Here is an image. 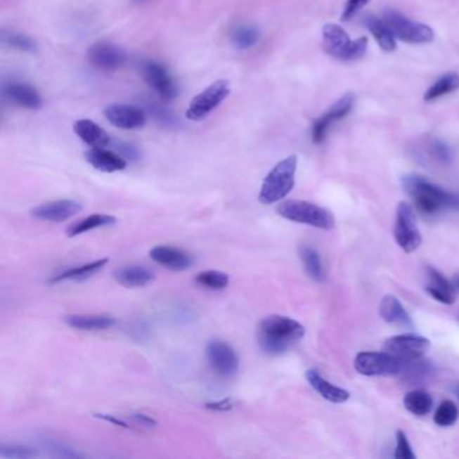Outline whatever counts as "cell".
Masks as SVG:
<instances>
[{
  "mask_svg": "<svg viewBox=\"0 0 459 459\" xmlns=\"http://www.w3.org/2000/svg\"><path fill=\"white\" fill-rule=\"evenodd\" d=\"M304 328L292 318L269 316L259 325V345L269 354H282L304 337Z\"/></svg>",
  "mask_w": 459,
  "mask_h": 459,
  "instance_id": "6da1fadb",
  "label": "cell"
},
{
  "mask_svg": "<svg viewBox=\"0 0 459 459\" xmlns=\"http://www.w3.org/2000/svg\"><path fill=\"white\" fill-rule=\"evenodd\" d=\"M403 186L423 214L434 216L444 209H459V194L444 190L420 175L406 176Z\"/></svg>",
  "mask_w": 459,
  "mask_h": 459,
  "instance_id": "7a4b0ae2",
  "label": "cell"
},
{
  "mask_svg": "<svg viewBox=\"0 0 459 459\" xmlns=\"http://www.w3.org/2000/svg\"><path fill=\"white\" fill-rule=\"evenodd\" d=\"M298 158L295 155L279 162L266 176L260 189L259 201L264 205L282 201L295 185Z\"/></svg>",
  "mask_w": 459,
  "mask_h": 459,
  "instance_id": "3957f363",
  "label": "cell"
},
{
  "mask_svg": "<svg viewBox=\"0 0 459 459\" xmlns=\"http://www.w3.org/2000/svg\"><path fill=\"white\" fill-rule=\"evenodd\" d=\"M276 212L285 220L310 225L323 231H330L335 224L330 210L307 201H285L276 206Z\"/></svg>",
  "mask_w": 459,
  "mask_h": 459,
  "instance_id": "277c9868",
  "label": "cell"
},
{
  "mask_svg": "<svg viewBox=\"0 0 459 459\" xmlns=\"http://www.w3.org/2000/svg\"><path fill=\"white\" fill-rule=\"evenodd\" d=\"M323 49L325 51L341 61H354L364 57L368 49V38L361 37L356 41H350L347 32L334 23L323 27Z\"/></svg>",
  "mask_w": 459,
  "mask_h": 459,
  "instance_id": "5b68a950",
  "label": "cell"
},
{
  "mask_svg": "<svg viewBox=\"0 0 459 459\" xmlns=\"http://www.w3.org/2000/svg\"><path fill=\"white\" fill-rule=\"evenodd\" d=\"M384 22L396 38L408 44H428L434 39V32L423 23L413 22L396 10L384 11Z\"/></svg>",
  "mask_w": 459,
  "mask_h": 459,
  "instance_id": "8992f818",
  "label": "cell"
},
{
  "mask_svg": "<svg viewBox=\"0 0 459 459\" xmlns=\"http://www.w3.org/2000/svg\"><path fill=\"white\" fill-rule=\"evenodd\" d=\"M231 93L229 81L219 79L209 85L205 91L195 96L189 104L186 117L193 122H200L214 111Z\"/></svg>",
  "mask_w": 459,
  "mask_h": 459,
  "instance_id": "52a82bcc",
  "label": "cell"
},
{
  "mask_svg": "<svg viewBox=\"0 0 459 459\" xmlns=\"http://www.w3.org/2000/svg\"><path fill=\"white\" fill-rule=\"evenodd\" d=\"M394 235L399 247L407 254H411L420 247L422 235L416 225L411 204L403 201L397 206Z\"/></svg>",
  "mask_w": 459,
  "mask_h": 459,
  "instance_id": "ba28073f",
  "label": "cell"
},
{
  "mask_svg": "<svg viewBox=\"0 0 459 459\" xmlns=\"http://www.w3.org/2000/svg\"><path fill=\"white\" fill-rule=\"evenodd\" d=\"M401 366L403 361L387 351H363L354 360L356 370L364 376H394Z\"/></svg>",
  "mask_w": 459,
  "mask_h": 459,
  "instance_id": "9c48e42d",
  "label": "cell"
},
{
  "mask_svg": "<svg viewBox=\"0 0 459 459\" xmlns=\"http://www.w3.org/2000/svg\"><path fill=\"white\" fill-rule=\"evenodd\" d=\"M141 73L147 85L163 101L174 100L178 95V88L175 85L174 79L163 65L151 60L143 61L141 65Z\"/></svg>",
  "mask_w": 459,
  "mask_h": 459,
  "instance_id": "30bf717a",
  "label": "cell"
},
{
  "mask_svg": "<svg viewBox=\"0 0 459 459\" xmlns=\"http://www.w3.org/2000/svg\"><path fill=\"white\" fill-rule=\"evenodd\" d=\"M429 341L425 337L415 334H400L388 338L384 342V351L392 354L400 361H408L416 357H422L428 349Z\"/></svg>",
  "mask_w": 459,
  "mask_h": 459,
  "instance_id": "8fae6325",
  "label": "cell"
},
{
  "mask_svg": "<svg viewBox=\"0 0 459 459\" xmlns=\"http://www.w3.org/2000/svg\"><path fill=\"white\" fill-rule=\"evenodd\" d=\"M206 357L212 369L221 377L233 376L238 369V357L229 344L224 341H212L207 344Z\"/></svg>",
  "mask_w": 459,
  "mask_h": 459,
  "instance_id": "7c38bea8",
  "label": "cell"
},
{
  "mask_svg": "<svg viewBox=\"0 0 459 459\" xmlns=\"http://www.w3.org/2000/svg\"><path fill=\"white\" fill-rule=\"evenodd\" d=\"M88 61L100 70L115 72L127 63L126 51L111 42H96L88 50Z\"/></svg>",
  "mask_w": 459,
  "mask_h": 459,
  "instance_id": "4fadbf2b",
  "label": "cell"
},
{
  "mask_svg": "<svg viewBox=\"0 0 459 459\" xmlns=\"http://www.w3.org/2000/svg\"><path fill=\"white\" fill-rule=\"evenodd\" d=\"M354 101H356L354 95L353 93H347V95L342 96L323 116H321L319 119H317L314 122V124H313V129H311L313 142L316 143V144L323 142L332 124L335 122L347 117L349 113L351 112L353 107H354Z\"/></svg>",
  "mask_w": 459,
  "mask_h": 459,
  "instance_id": "5bb4252c",
  "label": "cell"
},
{
  "mask_svg": "<svg viewBox=\"0 0 459 459\" xmlns=\"http://www.w3.org/2000/svg\"><path fill=\"white\" fill-rule=\"evenodd\" d=\"M104 116L113 127L138 129L146 124V113L139 107L128 104H111L104 110Z\"/></svg>",
  "mask_w": 459,
  "mask_h": 459,
  "instance_id": "9a60e30c",
  "label": "cell"
},
{
  "mask_svg": "<svg viewBox=\"0 0 459 459\" xmlns=\"http://www.w3.org/2000/svg\"><path fill=\"white\" fill-rule=\"evenodd\" d=\"M82 210V206L72 200L53 201L44 205L37 206L32 210V214L42 221L63 222L72 219Z\"/></svg>",
  "mask_w": 459,
  "mask_h": 459,
  "instance_id": "2e32d148",
  "label": "cell"
},
{
  "mask_svg": "<svg viewBox=\"0 0 459 459\" xmlns=\"http://www.w3.org/2000/svg\"><path fill=\"white\" fill-rule=\"evenodd\" d=\"M150 257L164 269L172 271L189 269L194 263V259L189 252L170 245H158L153 248L150 251Z\"/></svg>",
  "mask_w": 459,
  "mask_h": 459,
  "instance_id": "e0dca14e",
  "label": "cell"
},
{
  "mask_svg": "<svg viewBox=\"0 0 459 459\" xmlns=\"http://www.w3.org/2000/svg\"><path fill=\"white\" fill-rule=\"evenodd\" d=\"M3 95L20 108L38 110L42 105V98L37 89L25 82H11L3 88Z\"/></svg>",
  "mask_w": 459,
  "mask_h": 459,
  "instance_id": "ac0fdd59",
  "label": "cell"
},
{
  "mask_svg": "<svg viewBox=\"0 0 459 459\" xmlns=\"http://www.w3.org/2000/svg\"><path fill=\"white\" fill-rule=\"evenodd\" d=\"M85 159L91 166L95 167L96 170L103 173L122 172L127 167L126 158L104 148L92 147L85 153Z\"/></svg>",
  "mask_w": 459,
  "mask_h": 459,
  "instance_id": "d6986e66",
  "label": "cell"
},
{
  "mask_svg": "<svg viewBox=\"0 0 459 459\" xmlns=\"http://www.w3.org/2000/svg\"><path fill=\"white\" fill-rule=\"evenodd\" d=\"M428 294L444 304H453L457 299V291L451 285V280H447L438 269H427Z\"/></svg>",
  "mask_w": 459,
  "mask_h": 459,
  "instance_id": "ffe728a7",
  "label": "cell"
},
{
  "mask_svg": "<svg viewBox=\"0 0 459 459\" xmlns=\"http://www.w3.org/2000/svg\"><path fill=\"white\" fill-rule=\"evenodd\" d=\"M113 278L124 287L138 288L150 285L155 279V273L144 266H124L113 272Z\"/></svg>",
  "mask_w": 459,
  "mask_h": 459,
  "instance_id": "44dd1931",
  "label": "cell"
},
{
  "mask_svg": "<svg viewBox=\"0 0 459 459\" xmlns=\"http://www.w3.org/2000/svg\"><path fill=\"white\" fill-rule=\"evenodd\" d=\"M75 132L79 139L95 148H104L111 144L110 135L89 119H79L75 123Z\"/></svg>",
  "mask_w": 459,
  "mask_h": 459,
  "instance_id": "7402d4cb",
  "label": "cell"
},
{
  "mask_svg": "<svg viewBox=\"0 0 459 459\" xmlns=\"http://www.w3.org/2000/svg\"><path fill=\"white\" fill-rule=\"evenodd\" d=\"M306 379L309 381V384L317 391L319 395L322 396L323 399H326L328 401L332 403H345L349 399V392L345 391L344 388L335 387L332 382L325 380L322 377V375L316 370V369H310L306 372Z\"/></svg>",
  "mask_w": 459,
  "mask_h": 459,
  "instance_id": "603a6c76",
  "label": "cell"
},
{
  "mask_svg": "<svg viewBox=\"0 0 459 459\" xmlns=\"http://www.w3.org/2000/svg\"><path fill=\"white\" fill-rule=\"evenodd\" d=\"M380 317L392 325H397L401 328H412L411 317L404 310L403 304L394 295H387L382 298L379 306Z\"/></svg>",
  "mask_w": 459,
  "mask_h": 459,
  "instance_id": "cb8c5ba5",
  "label": "cell"
},
{
  "mask_svg": "<svg viewBox=\"0 0 459 459\" xmlns=\"http://www.w3.org/2000/svg\"><path fill=\"white\" fill-rule=\"evenodd\" d=\"M65 323L76 330H105L115 326V318L108 316H67L65 318Z\"/></svg>",
  "mask_w": 459,
  "mask_h": 459,
  "instance_id": "d4e9b609",
  "label": "cell"
},
{
  "mask_svg": "<svg viewBox=\"0 0 459 459\" xmlns=\"http://www.w3.org/2000/svg\"><path fill=\"white\" fill-rule=\"evenodd\" d=\"M364 23L384 51L391 53L396 50V37L385 22H382L377 16L368 15L365 16Z\"/></svg>",
  "mask_w": 459,
  "mask_h": 459,
  "instance_id": "484cf974",
  "label": "cell"
},
{
  "mask_svg": "<svg viewBox=\"0 0 459 459\" xmlns=\"http://www.w3.org/2000/svg\"><path fill=\"white\" fill-rule=\"evenodd\" d=\"M432 372V365L422 357H416L408 361H404L399 372L401 380L407 382H420L426 380Z\"/></svg>",
  "mask_w": 459,
  "mask_h": 459,
  "instance_id": "4316f807",
  "label": "cell"
},
{
  "mask_svg": "<svg viewBox=\"0 0 459 459\" xmlns=\"http://www.w3.org/2000/svg\"><path fill=\"white\" fill-rule=\"evenodd\" d=\"M107 263H108V259H101V260H96L92 263L79 266L76 269H66L63 273L51 278L50 283H58V282H63V280H82V279H86V278H89L93 273H96L97 271L103 269Z\"/></svg>",
  "mask_w": 459,
  "mask_h": 459,
  "instance_id": "83f0119b",
  "label": "cell"
},
{
  "mask_svg": "<svg viewBox=\"0 0 459 459\" xmlns=\"http://www.w3.org/2000/svg\"><path fill=\"white\" fill-rule=\"evenodd\" d=\"M432 397L428 392L422 389L411 391L404 397V407L415 416H426L432 410Z\"/></svg>",
  "mask_w": 459,
  "mask_h": 459,
  "instance_id": "f1b7e54d",
  "label": "cell"
},
{
  "mask_svg": "<svg viewBox=\"0 0 459 459\" xmlns=\"http://www.w3.org/2000/svg\"><path fill=\"white\" fill-rule=\"evenodd\" d=\"M459 88V75L451 72L446 73L437 82H434L425 93L426 101H435L444 96L448 95Z\"/></svg>",
  "mask_w": 459,
  "mask_h": 459,
  "instance_id": "f546056e",
  "label": "cell"
},
{
  "mask_svg": "<svg viewBox=\"0 0 459 459\" xmlns=\"http://www.w3.org/2000/svg\"><path fill=\"white\" fill-rule=\"evenodd\" d=\"M116 222V219L113 216H108V214H92L81 221L76 222L73 224L69 231H67V235L69 238H75V236H79V235H82V233H86V232H91L93 229H97V228H103V226H108V225H112Z\"/></svg>",
  "mask_w": 459,
  "mask_h": 459,
  "instance_id": "4dcf8cb0",
  "label": "cell"
},
{
  "mask_svg": "<svg viewBox=\"0 0 459 459\" xmlns=\"http://www.w3.org/2000/svg\"><path fill=\"white\" fill-rule=\"evenodd\" d=\"M299 256L303 261L304 269L307 271L310 278L317 282H322L325 279V271H323L321 256L317 251L313 247L303 245L299 248Z\"/></svg>",
  "mask_w": 459,
  "mask_h": 459,
  "instance_id": "1f68e13d",
  "label": "cell"
},
{
  "mask_svg": "<svg viewBox=\"0 0 459 459\" xmlns=\"http://www.w3.org/2000/svg\"><path fill=\"white\" fill-rule=\"evenodd\" d=\"M1 42L6 46L25 51V53H37L38 46L37 42L30 38L29 35L20 34L15 32H3L1 34Z\"/></svg>",
  "mask_w": 459,
  "mask_h": 459,
  "instance_id": "d6a6232c",
  "label": "cell"
},
{
  "mask_svg": "<svg viewBox=\"0 0 459 459\" xmlns=\"http://www.w3.org/2000/svg\"><path fill=\"white\" fill-rule=\"evenodd\" d=\"M231 38H232V44L238 50H247V49L254 48L259 42L260 32L252 26H240L233 30Z\"/></svg>",
  "mask_w": 459,
  "mask_h": 459,
  "instance_id": "836d02e7",
  "label": "cell"
},
{
  "mask_svg": "<svg viewBox=\"0 0 459 459\" xmlns=\"http://www.w3.org/2000/svg\"><path fill=\"white\" fill-rule=\"evenodd\" d=\"M195 282L209 290H224L229 285V276L221 271H204L195 276Z\"/></svg>",
  "mask_w": 459,
  "mask_h": 459,
  "instance_id": "e575fe53",
  "label": "cell"
},
{
  "mask_svg": "<svg viewBox=\"0 0 459 459\" xmlns=\"http://www.w3.org/2000/svg\"><path fill=\"white\" fill-rule=\"evenodd\" d=\"M458 407L451 400H444L435 412L434 422L441 427H450L458 420Z\"/></svg>",
  "mask_w": 459,
  "mask_h": 459,
  "instance_id": "d590c367",
  "label": "cell"
},
{
  "mask_svg": "<svg viewBox=\"0 0 459 459\" xmlns=\"http://www.w3.org/2000/svg\"><path fill=\"white\" fill-rule=\"evenodd\" d=\"M0 457L7 459H29L39 457V453L27 446H19V444H3L0 447Z\"/></svg>",
  "mask_w": 459,
  "mask_h": 459,
  "instance_id": "8d00e7d4",
  "label": "cell"
},
{
  "mask_svg": "<svg viewBox=\"0 0 459 459\" xmlns=\"http://www.w3.org/2000/svg\"><path fill=\"white\" fill-rule=\"evenodd\" d=\"M396 447L395 458L396 459H415L416 455L412 451L411 444L407 439V435L403 431H397L396 434Z\"/></svg>",
  "mask_w": 459,
  "mask_h": 459,
  "instance_id": "74e56055",
  "label": "cell"
},
{
  "mask_svg": "<svg viewBox=\"0 0 459 459\" xmlns=\"http://www.w3.org/2000/svg\"><path fill=\"white\" fill-rule=\"evenodd\" d=\"M429 151H431V154H432L434 158L437 159L438 162L444 163V164H448L453 160V154H451L450 147L446 143L442 142V141H438L437 139V141L431 143Z\"/></svg>",
  "mask_w": 459,
  "mask_h": 459,
  "instance_id": "f35d334b",
  "label": "cell"
},
{
  "mask_svg": "<svg viewBox=\"0 0 459 459\" xmlns=\"http://www.w3.org/2000/svg\"><path fill=\"white\" fill-rule=\"evenodd\" d=\"M150 112L154 115V117L157 119V122H159L160 124L163 126H170V127H175V123L178 122L176 117L174 115H172L170 112L164 108H160L159 105H153L150 108Z\"/></svg>",
  "mask_w": 459,
  "mask_h": 459,
  "instance_id": "ab89813d",
  "label": "cell"
},
{
  "mask_svg": "<svg viewBox=\"0 0 459 459\" xmlns=\"http://www.w3.org/2000/svg\"><path fill=\"white\" fill-rule=\"evenodd\" d=\"M113 147H115L116 151L120 153L119 155H122L123 158L136 160V159L139 158V155H141L139 150L134 144H129V143L120 142L119 141V142L113 143Z\"/></svg>",
  "mask_w": 459,
  "mask_h": 459,
  "instance_id": "60d3db41",
  "label": "cell"
},
{
  "mask_svg": "<svg viewBox=\"0 0 459 459\" xmlns=\"http://www.w3.org/2000/svg\"><path fill=\"white\" fill-rule=\"evenodd\" d=\"M49 450L57 455V457H65V458H77V457H81L79 453L73 451L72 448L66 447L64 444H57V442H50V444H46Z\"/></svg>",
  "mask_w": 459,
  "mask_h": 459,
  "instance_id": "b9f144b4",
  "label": "cell"
},
{
  "mask_svg": "<svg viewBox=\"0 0 459 459\" xmlns=\"http://www.w3.org/2000/svg\"><path fill=\"white\" fill-rule=\"evenodd\" d=\"M369 0H348L347 1V6H345V10H344V14H342V20H350L353 16L356 15L365 4L368 3Z\"/></svg>",
  "mask_w": 459,
  "mask_h": 459,
  "instance_id": "7bdbcfd3",
  "label": "cell"
},
{
  "mask_svg": "<svg viewBox=\"0 0 459 459\" xmlns=\"http://www.w3.org/2000/svg\"><path fill=\"white\" fill-rule=\"evenodd\" d=\"M236 406V403L232 399H222L214 403H207L206 408L212 411H229Z\"/></svg>",
  "mask_w": 459,
  "mask_h": 459,
  "instance_id": "ee69618b",
  "label": "cell"
},
{
  "mask_svg": "<svg viewBox=\"0 0 459 459\" xmlns=\"http://www.w3.org/2000/svg\"><path fill=\"white\" fill-rule=\"evenodd\" d=\"M131 419L136 425H141L143 427H155L157 426V422L153 418L143 415V413H134V415H131Z\"/></svg>",
  "mask_w": 459,
  "mask_h": 459,
  "instance_id": "f6af8a7d",
  "label": "cell"
},
{
  "mask_svg": "<svg viewBox=\"0 0 459 459\" xmlns=\"http://www.w3.org/2000/svg\"><path fill=\"white\" fill-rule=\"evenodd\" d=\"M96 416H97V418H100V419H104V420H107V422H111V423L116 425V426L129 428V426H128L127 423H126L124 420H122V419H116L115 416H111V415H96Z\"/></svg>",
  "mask_w": 459,
  "mask_h": 459,
  "instance_id": "bcb514c9",
  "label": "cell"
},
{
  "mask_svg": "<svg viewBox=\"0 0 459 459\" xmlns=\"http://www.w3.org/2000/svg\"><path fill=\"white\" fill-rule=\"evenodd\" d=\"M451 285H453V287L455 288V291H458L459 292V273L453 278V280H451Z\"/></svg>",
  "mask_w": 459,
  "mask_h": 459,
  "instance_id": "7dc6e473",
  "label": "cell"
},
{
  "mask_svg": "<svg viewBox=\"0 0 459 459\" xmlns=\"http://www.w3.org/2000/svg\"><path fill=\"white\" fill-rule=\"evenodd\" d=\"M453 392H454L455 396L459 399V382H457V384L453 387Z\"/></svg>",
  "mask_w": 459,
  "mask_h": 459,
  "instance_id": "c3c4849f",
  "label": "cell"
},
{
  "mask_svg": "<svg viewBox=\"0 0 459 459\" xmlns=\"http://www.w3.org/2000/svg\"><path fill=\"white\" fill-rule=\"evenodd\" d=\"M135 1H138V3H143V1H146V0H135Z\"/></svg>",
  "mask_w": 459,
  "mask_h": 459,
  "instance_id": "681fc988",
  "label": "cell"
}]
</instances>
